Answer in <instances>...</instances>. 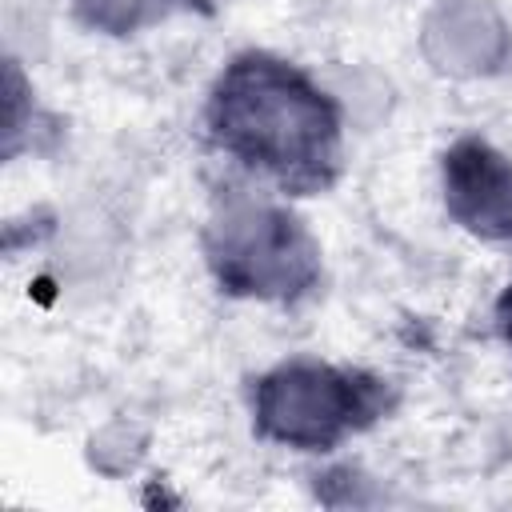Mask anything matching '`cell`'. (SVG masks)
<instances>
[{
  "instance_id": "obj_7",
  "label": "cell",
  "mask_w": 512,
  "mask_h": 512,
  "mask_svg": "<svg viewBox=\"0 0 512 512\" xmlns=\"http://www.w3.org/2000/svg\"><path fill=\"white\" fill-rule=\"evenodd\" d=\"M496 328H500V336H504V344H508V352H512V284L504 288V296H500V304H496Z\"/></svg>"
},
{
  "instance_id": "obj_5",
  "label": "cell",
  "mask_w": 512,
  "mask_h": 512,
  "mask_svg": "<svg viewBox=\"0 0 512 512\" xmlns=\"http://www.w3.org/2000/svg\"><path fill=\"white\" fill-rule=\"evenodd\" d=\"M420 40L424 56L448 76H488L508 56V24L488 0H440Z\"/></svg>"
},
{
  "instance_id": "obj_3",
  "label": "cell",
  "mask_w": 512,
  "mask_h": 512,
  "mask_svg": "<svg viewBox=\"0 0 512 512\" xmlns=\"http://www.w3.org/2000/svg\"><path fill=\"white\" fill-rule=\"evenodd\" d=\"M384 408V380L312 356L284 360L252 384L256 432L296 452H328L384 416Z\"/></svg>"
},
{
  "instance_id": "obj_6",
  "label": "cell",
  "mask_w": 512,
  "mask_h": 512,
  "mask_svg": "<svg viewBox=\"0 0 512 512\" xmlns=\"http://www.w3.org/2000/svg\"><path fill=\"white\" fill-rule=\"evenodd\" d=\"M192 4L200 0H72V12L100 36H136L188 12Z\"/></svg>"
},
{
  "instance_id": "obj_1",
  "label": "cell",
  "mask_w": 512,
  "mask_h": 512,
  "mask_svg": "<svg viewBox=\"0 0 512 512\" xmlns=\"http://www.w3.org/2000/svg\"><path fill=\"white\" fill-rule=\"evenodd\" d=\"M212 144L276 192H316L340 168V108L292 60L232 56L204 104Z\"/></svg>"
},
{
  "instance_id": "obj_2",
  "label": "cell",
  "mask_w": 512,
  "mask_h": 512,
  "mask_svg": "<svg viewBox=\"0 0 512 512\" xmlns=\"http://www.w3.org/2000/svg\"><path fill=\"white\" fill-rule=\"evenodd\" d=\"M204 260L228 296L292 304L320 280V244L272 192L224 188L204 220Z\"/></svg>"
},
{
  "instance_id": "obj_4",
  "label": "cell",
  "mask_w": 512,
  "mask_h": 512,
  "mask_svg": "<svg viewBox=\"0 0 512 512\" xmlns=\"http://www.w3.org/2000/svg\"><path fill=\"white\" fill-rule=\"evenodd\" d=\"M448 216L480 240H512V156L480 136H460L440 160Z\"/></svg>"
}]
</instances>
